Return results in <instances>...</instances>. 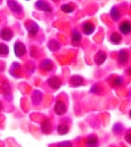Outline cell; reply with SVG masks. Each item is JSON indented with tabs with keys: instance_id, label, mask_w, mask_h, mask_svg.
Wrapping results in <instances>:
<instances>
[{
	"instance_id": "obj_28",
	"label": "cell",
	"mask_w": 131,
	"mask_h": 147,
	"mask_svg": "<svg viewBox=\"0 0 131 147\" xmlns=\"http://www.w3.org/2000/svg\"><path fill=\"white\" fill-rule=\"evenodd\" d=\"M127 73L129 74V75H131V67H129V69L127 70Z\"/></svg>"
},
{
	"instance_id": "obj_29",
	"label": "cell",
	"mask_w": 131,
	"mask_h": 147,
	"mask_svg": "<svg viewBox=\"0 0 131 147\" xmlns=\"http://www.w3.org/2000/svg\"><path fill=\"white\" fill-rule=\"evenodd\" d=\"M2 110V103H1V102H0V111Z\"/></svg>"
},
{
	"instance_id": "obj_4",
	"label": "cell",
	"mask_w": 131,
	"mask_h": 147,
	"mask_svg": "<svg viewBox=\"0 0 131 147\" xmlns=\"http://www.w3.org/2000/svg\"><path fill=\"white\" fill-rule=\"evenodd\" d=\"M35 7L37 9L42 10V11L52 12V7L49 6V3H47V2L44 1V0H37L35 2Z\"/></svg>"
},
{
	"instance_id": "obj_6",
	"label": "cell",
	"mask_w": 131,
	"mask_h": 147,
	"mask_svg": "<svg viewBox=\"0 0 131 147\" xmlns=\"http://www.w3.org/2000/svg\"><path fill=\"white\" fill-rule=\"evenodd\" d=\"M47 84L50 86L53 90H57V89H60V86H62V82H60L58 76H50L47 80Z\"/></svg>"
},
{
	"instance_id": "obj_20",
	"label": "cell",
	"mask_w": 131,
	"mask_h": 147,
	"mask_svg": "<svg viewBox=\"0 0 131 147\" xmlns=\"http://www.w3.org/2000/svg\"><path fill=\"white\" fill-rule=\"evenodd\" d=\"M121 40H122V36L120 35L119 33H112L111 34V36H110V42L111 43L118 45V44L121 43Z\"/></svg>"
},
{
	"instance_id": "obj_2",
	"label": "cell",
	"mask_w": 131,
	"mask_h": 147,
	"mask_svg": "<svg viewBox=\"0 0 131 147\" xmlns=\"http://www.w3.org/2000/svg\"><path fill=\"white\" fill-rule=\"evenodd\" d=\"M7 5L9 7V9L15 13H21L23 12V7L21 5H19L16 0H7Z\"/></svg>"
},
{
	"instance_id": "obj_27",
	"label": "cell",
	"mask_w": 131,
	"mask_h": 147,
	"mask_svg": "<svg viewBox=\"0 0 131 147\" xmlns=\"http://www.w3.org/2000/svg\"><path fill=\"white\" fill-rule=\"evenodd\" d=\"M124 139L128 144H131V131H128L126 135H124Z\"/></svg>"
},
{
	"instance_id": "obj_18",
	"label": "cell",
	"mask_w": 131,
	"mask_h": 147,
	"mask_svg": "<svg viewBox=\"0 0 131 147\" xmlns=\"http://www.w3.org/2000/svg\"><path fill=\"white\" fill-rule=\"evenodd\" d=\"M69 126L66 123H60L57 127H56V131L58 135H66L69 133Z\"/></svg>"
},
{
	"instance_id": "obj_13",
	"label": "cell",
	"mask_w": 131,
	"mask_h": 147,
	"mask_svg": "<svg viewBox=\"0 0 131 147\" xmlns=\"http://www.w3.org/2000/svg\"><path fill=\"white\" fill-rule=\"evenodd\" d=\"M82 40V34L77 30V29H73L72 32V44L74 46H76L77 44H80Z\"/></svg>"
},
{
	"instance_id": "obj_25",
	"label": "cell",
	"mask_w": 131,
	"mask_h": 147,
	"mask_svg": "<svg viewBox=\"0 0 131 147\" xmlns=\"http://www.w3.org/2000/svg\"><path fill=\"white\" fill-rule=\"evenodd\" d=\"M56 147H72V143L69 140H65V142H60L57 144Z\"/></svg>"
},
{
	"instance_id": "obj_19",
	"label": "cell",
	"mask_w": 131,
	"mask_h": 147,
	"mask_svg": "<svg viewBox=\"0 0 131 147\" xmlns=\"http://www.w3.org/2000/svg\"><path fill=\"white\" fill-rule=\"evenodd\" d=\"M110 16H111V18L113 19V20H119L120 17H121V13H120L119 9L117 8V7H112L111 8V10H110Z\"/></svg>"
},
{
	"instance_id": "obj_17",
	"label": "cell",
	"mask_w": 131,
	"mask_h": 147,
	"mask_svg": "<svg viewBox=\"0 0 131 147\" xmlns=\"http://www.w3.org/2000/svg\"><path fill=\"white\" fill-rule=\"evenodd\" d=\"M53 62L50 61V60H48V59H46V60H44V61L40 63V69L42 70H44V71H46V72H49L50 70H53Z\"/></svg>"
},
{
	"instance_id": "obj_3",
	"label": "cell",
	"mask_w": 131,
	"mask_h": 147,
	"mask_svg": "<svg viewBox=\"0 0 131 147\" xmlns=\"http://www.w3.org/2000/svg\"><path fill=\"white\" fill-rule=\"evenodd\" d=\"M13 51H15V54L17 57H23L25 54H26V47L21 42H17L13 46Z\"/></svg>"
},
{
	"instance_id": "obj_11",
	"label": "cell",
	"mask_w": 131,
	"mask_h": 147,
	"mask_svg": "<svg viewBox=\"0 0 131 147\" xmlns=\"http://www.w3.org/2000/svg\"><path fill=\"white\" fill-rule=\"evenodd\" d=\"M86 147H99V138L95 135H90L85 140Z\"/></svg>"
},
{
	"instance_id": "obj_8",
	"label": "cell",
	"mask_w": 131,
	"mask_h": 147,
	"mask_svg": "<svg viewBox=\"0 0 131 147\" xmlns=\"http://www.w3.org/2000/svg\"><path fill=\"white\" fill-rule=\"evenodd\" d=\"M26 29H27V32H28V34L30 35V36H35L36 34L38 33V25L34 23V22H27L26 23Z\"/></svg>"
},
{
	"instance_id": "obj_26",
	"label": "cell",
	"mask_w": 131,
	"mask_h": 147,
	"mask_svg": "<svg viewBox=\"0 0 131 147\" xmlns=\"http://www.w3.org/2000/svg\"><path fill=\"white\" fill-rule=\"evenodd\" d=\"M100 90H101V89H100L99 84H95V86H93L91 88V92H92V93H96V94H99V93L101 92Z\"/></svg>"
},
{
	"instance_id": "obj_15",
	"label": "cell",
	"mask_w": 131,
	"mask_h": 147,
	"mask_svg": "<svg viewBox=\"0 0 131 147\" xmlns=\"http://www.w3.org/2000/svg\"><path fill=\"white\" fill-rule=\"evenodd\" d=\"M83 78L82 76H80V75H73L71 78V80H70V84L72 86H83Z\"/></svg>"
},
{
	"instance_id": "obj_23",
	"label": "cell",
	"mask_w": 131,
	"mask_h": 147,
	"mask_svg": "<svg viewBox=\"0 0 131 147\" xmlns=\"http://www.w3.org/2000/svg\"><path fill=\"white\" fill-rule=\"evenodd\" d=\"M9 54V47L6 44H0V56H7Z\"/></svg>"
},
{
	"instance_id": "obj_22",
	"label": "cell",
	"mask_w": 131,
	"mask_h": 147,
	"mask_svg": "<svg viewBox=\"0 0 131 147\" xmlns=\"http://www.w3.org/2000/svg\"><path fill=\"white\" fill-rule=\"evenodd\" d=\"M60 9H62V11L65 12V13H72V12L74 11L75 7L72 3H65V5H63L60 7Z\"/></svg>"
},
{
	"instance_id": "obj_9",
	"label": "cell",
	"mask_w": 131,
	"mask_h": 147,
	"mask_svg": "<svg viewBox=\"0 0 131 147\" xmlns=\"http://www.w3.org/2000/svg\"><path fill=\"white\" fill-rule=\"evenodd\" d=\"M12 36H13V33L10 28H3L0 30V37L5 40V42H9L11 40Z\"/></svg>"
},
{
	"instance_id": "obj_16",
	"label": "cell",
	"mask_w": 131,
	"mask_h": 147,
	"mask_svg": "<svg viewBox=\"0 0 131 147\" xmlns=\"http://www.w3.org/2000/svg\"><path fill=\"white\" fill-rule=\"evenodd\" d=\"M42 99H43V93H42L39 90H35V91L33 92V96H32L33 105H35V106H38V105L40 103Z\"/></svg>"
},
{
	"instance_id": "obj_21",
	"label": "cell",
	"mask_w": 131,
	"mask_h": 147,
	"mask_svg": "<svg viewBox=\"0 0 131 147\" xmlns=\"http://www.w3.org/2000/svg\"><path fill=\"white\" fill-rule=\"evenodd\" d=\"M60 47V45L57 40L52 39V40H49V42H48V49H50L52 52H56V51H58Z\"/></svg>"
},
{
	"instance_id": "obj_30",
	"label": "cell",
	"mask_w": 131,
	"mask_h": 147,
	"mask_svg": "<svg viewBox=\"0 0 131 147\" xmlns=\"http://www.w3.org/2000/svg\"><path fill=\"white\" fill-rule=\"evenodd\" d=\"M129 117H130V118H131V110L129 111Z\"/></svg>"
},
{
	"instance_id": "obj_24",
	"label": "cell",
	"mask_w": 131,
	"mask_h": 147,
	"mask_svg": "<svg viewBox=\"0 0 131 147\" xmlns=\"http://www.w3.org/2000/svg\"><path fill=\"white\" fill-rule=\"evenodd\" d=\"M123 83V79L121 76H114L113 81H111V86H120Z\"/></svg>"
},
{
	"instance_id": "obj_5",
	"label": "cell",
	"mask_w": 131,
	"mask_h": 147,
	"mask_svg": "<svg viewBox=\"0 0 131 147\" xmlns=\"http://www.w3.org/2000/svg\"><path fill=\"white\" fill-rule=\"evenodd\" d=\"M119 32L122 35H129L131 33V23L128 20H123L119 25Z\"/></svg>"
},
{
	"instance_id": "obj_12",
	"label": "cell",
	"mask_w": 131,
	"mask_h": 147,
	"mask_svg": "<svg viewBox=\"0 0 131 147\" xmlns=\"http://www.w3.org/2000/svg\"><path fill=\"white\" fill-rule=\"evenodd\" d=\"M82 29H83V33L85 35H92L94 33V30H95V27L92 23L87 22V23H84L82 25Z\"/></svg>"
},
{
	"instance_id": "obj_7",
	"label": "cell",
	"mask_w": 131,
	"mask_h": 147,
	"mask_svg": "<svg viewBox=\"0 0 131 147\" xmlns=\"http://www.w3.org/2000/svg\"><path fill=\"white\" fill-rule=\"evenodd\" d=\"M129 61V53L126 49H121L118 54V63L120 65H126Z\"/></svg>"
},
{
	"instance_id": "obj_10",
	"label": "cell",
	"mask_w": 131,
	"mask_h": 147,
	"mask_svg": "<svg viewBox=\"0 0 131 147\" xmlns=\"http://www.w3.org/2000/svg\"><path fill=\"white\" fill-rule=\"evenodd\" d=\"M105 60H107V54L103 51H99L95 54V56H94V62H95L96 65H99V66L102 65L105 62Z\"/></svg>"
},
{
	"instance_id": "obj_14",
	"label": "cell",
	"mask_w": 131,
	"mask_h": 147,
	"mask_svg": "<svg viewBox=\"0 0 131 147\" xmlns=\"http://www.w3.org/2000/svg\"><path fill=\"white\" fill-rule=\"evenodd\" d=\"M40 129H42V133L43 134H45V135H47L49 133H52V123H50V120H48V119H45L42 125H40Z\"/></svg>"
},
{
	"instance_id": "obj_31",
	"label": "cell",
	"mask_w": 131,
	"mask_h": 147,
	"mask_svg": "<svg viewBox=\"0 0 131 147\" xmlns=\"http://www.w3.org/2000/svg\"><path fill=\"white\" fill-rule=\"evenodd\" d=\"M26 1H29V0H26Z\"/></svg>"
},
{
	"instance_id": "obj_1",
	"label": "cell",
	"mask_w": 131,
	"mask_h": 147,
	"mask_svg": "<svg viewBox=\"0 0 131 147\" xmlns=\"http://www.w3.org/2000/svg\"><path fill=\"white\" fill-rule=\"evenodd\" d=\"M66 111H67V107H66L65 102H63L62 100H57L54 106V112L57 116H63L66 113Z\"/></svg>"
}]
</instances>
